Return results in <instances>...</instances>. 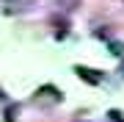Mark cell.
I'll return each instance as SVG.
<instances>
[{
	"mask_svg": "<svg viewBox=\"0 0 124 122\" xmlns=\"http://www.w3.org/2000/svg\"><path fill=\"white\" fill-rule=\"evenodd\" d=\"M75 72L80 81H85V83H91V86H99L102 83V75L97 72V69H91V67H75Z\"/></svg>",
	"mask_w": 124,
	"mask_h": 122,
	"instance_id": "obj_1",
	"label": "cell"
},
{
	"mask_svg": "<svg viewBox=\"0 0 124 122\" xmlns=\"http://www.w3.org/2000/svg\"><path fill=\"white\" fill-rule=\"evenodd\" d=\"M33 6V0H3V9L8 11V14H14V11H28Z\"/></svg>",
	"mask_w": 124,
	"mask_h": 122,
	"instance_id": "obj_2",
	"label": "cell"
},
{
	"mask_svg": "<svg viewBox=\"0 0 124 122\" xmlns=\"http://www.w3.org/2000/svg\"><path fill=\"white\" fill-rule=\"evenodd\" d=\"M36 94H39V97H44V100H50V103H58V100H61V92H58L55 86H41Z\"/></svg>",
	"mask_w": 124,
	"mask_h": 122,
	"instance_id": "obj_3",
	"label": "cell"
},
{
	"mask_svg": "<svg viewBox=\"0 0 124 122\" xmlns=\"http://www.w3.org/2000/svg\"><path fill=\"white\" fill-rule=\"evenodd\" d=\"M58 6H61L63 11H77L80 6H83V0H58Z\"/></svg>",
	"mask_w": 124,
	"mask_h": 122,
	"instance_id": "obj_4",
	"label": "cell"
},
{
	"mask_svg": "<svg viewBox=\"0 0 124 122\" xmlns=\"http://www.w3.org/2000/svg\"><path fill=\"white\" fill-rule=\"evenodd\" d=\"M108 117H110L113 122H124V117H121V111H110V114H108Z\"/></svg>",
	"mask_w": 124,
	"mask_h": 122,
	"instance_id": "obj_5",
	"label": "cell"
},
{
	"mask_svg": "<svg viewBox=\"0 0 124 122\" xmlns=\"http://www.w3.org/2000/svg\"><path fill=\"white\" fill-rule=\"evenodd\" d=\"M121 75H124V67H121Z\"/></svg>",
	"mask_w": 124,
	"mask_h": 122,
	"instance_id": "obj_6",
	"label": "cell"
}]
</instances>
